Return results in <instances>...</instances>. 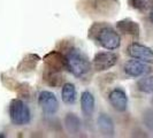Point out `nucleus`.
<instances>
[{
	"instance_id": "1",
	"label": "nucleus",
	"mask_w": 153,
	"mask_h": 138,
	"mask_svg": "<svg viewBox=\"0 0 153 138\" xmlns=\"http://www.w3.org/2000/svg\"><path fill=\"white\" fill-rule=\"evenodd\" d=\"M89 37L108 51H114L121 45V37L117 31L105 23H94L90 28Z\"/></svg>"
},
{
	"instance_id": "2",
	"label": "nucleus",
	"mask_w": 153,
	"mask_h": 138,
	"mask_svg": "<svg viewBox=\"0 0 153 138\" xmlns=\"http://www.w3.org/2000/svg\"><path fill=\"white\" fill-rule=\"evenodd\" d=\"M66 58V66L67 69L74 75V76L82 78L85 75H88L91 70V63L86 55L83 54L77 48H70L67 54L65 55Z\"/></svg>"
},
{
	"instance_id": "3",
	"label": "nucleus",
	"mask_w": 153,
	"mask_h": 138,
	"mask_svg": "<svg viewBox=\"0 0 153 138\" xmlns=\"http://www.w3.org/2000/svg\"><path fill=\"white\" fill-rule=\"evenodd\" d=\"M9 117L15 125H25L30 122L31 114L28 106L20 99H14L9 104Z\"/></svg>"
},
{
	"instance_id": "4",
	"label": "nucleus",
	"mask_w": 153,
	"mask_h": 138,
	"mask_svg": "<svg viewBox=\"0 0 153 138\" xmlns=\"http://www.w3.org/2000/svg\"><path fill=\"white\" fill-rule=\"evenodd\" d=\"M86 10L93 13L97 16H111L114 15L117 9L119 1L117 0H85Z\"/></svg>"
},
{
	"instance_id": "5",
	"label": "nucleus",
	"mask_w": 153,
	"mask_h": 138,
	"mask_svg": "<svg viewBox=\"0 0 153 138\" xmlns=\"http://www.w3.org/2000/svg\"><path fill=\"white\" fill-rule=\"evenodd\" d=\"M119 60V55L114 52H99L92 60V67L96 71H105L114 67Z\"/></svg>"
},
{
	"instance_id": "6",
	"label": "nucleus",
	"mask_w": 153,
	"mask_h": 138,
	"mask_svg": "<svg viewBox=\"0 0 153 138\" xmlns=\"http://www.w3.org/2000/svg\"><path fill=\"white\" fill-rule=\"evenodd\" d=\"M127 53L132 59H137L139 61L146 63H153V51L145 45L139 43H132L127 47Z\"/></svg>"
},
{
	"instance_id": "7",
	"label": "nucleus",
	"mask_w": 153,
	"mask_h": 138,
	"mask_svg": "<svg viewBox=\"0 0 153 138\" xmlns=\"http://www.w3.org/2000/svg\"><path fill=\"white\" fill-rule=\"evenodd\" d=\"M38 105L47 115H52L59 109V101L51 91H42L38 96Z\"/></svg>"
},
{
	"instance_id": "8",
	"label": "nucleus",
	"mask_w": 153,
	"mask_h": 138,
	"mask_svg": "<svg viewBox=\"0 0 153 138\" xmlns=\"http://www.w3.org/2000/svg\"><path fill=\"white\" fill-rule=\"evenodd\" d=\"M124 73L130 77H140L147 75L149 73H151V68L146 62L139 61L137 59L129 60L124 63L123 66Z\"/></svg>"
},
{
	"instance_id": "9",
	"label": "nucleus",
	"mask_w": 153,
	"mask_h": 138,
	"mask_svg": "<svg viewBox=\"0 0 153 138\" xmlns=\"http://www.w3.org/2000/svg\"><path fill=\"white\" fill-rule=\"evenodd\" d=\"M108 101L116 112H126L128 107V97L121 88H115L108 94Z\"/></svg>"
},
{
	"instance_id": "10",
	"label": "nucleus",
	"mask_w": 153,
	"mask_h": 138,
	"mask_svg": "<svg viewBox=\"0 0 153 138\" xmlns=\"http://www.w3.org/2000/svg\"><path fill=\"white\" fill-rule=\"evenodd\" d=\"M44 61H45L46 67L58 69V70H62L63 68L67 69L66 58H65V55H62L59 52H51V53H48L45 56Z\"/></svg>"
},
{
	"instance_id": "11",
	"label": "nucleus",
	"mask_w": 153,
	"mask_h": 138,
	"mask_svg": "<svg viewBox=\"0 0 153 138\" xmlns=\"http://www.w3.org/2000/svg\"><path fill=\"white\" fill-rule=\"evenodd\" d=\"M94 106H96V100H94L93 94L90 91H84L81 96V109H82V113L86 117H90L93 114Z\"/></svg>"
},
{
	"instance_id": "12",
	"label": "nucleus",
	"mask_w": 153,
	"mask_h": 138,
	"mask_svg": "<svg viewBox=\"0 0 153 138\" xmlns=\"http://www.w3.org/2000/svg\"><path fill=\"white\" fill-rule=\"evenodd\" d=\"M116 28H117L119 32L124 33V35H131L135 37L139 36V25L131 20H122V21L117 22Z\"/></svg>"
},
{
	"instance_id": "13",
	"label": "nucleus",
	"mask_w": 153,
	"mask_h": 138,
	"mask_svg": "<svg viewBox=\"0 0 153 138\" xmlns=\"http://www.w3.org/2000/svg\"><path fill=\"white\" fill-rule=\"evenodd\" d=\"M98 128L104 136L114 135V123L112 119L106 114H100L98 116Z\"/></svg>"
},
{
	"instance_id": "14",
	"label": "nucleus",
	"mask_w": 153,
	"mask_h": 138,
	"mask_svg": "<svg viewBox=\"0 0 153 138\" xmlns=\"http://www.w3.org/2000/svg\"><path fill=\"white\" fill-rule=\"evenodd\" d=\"M61 70L46 67L45 70H44V82H46L51 86H58V85L61 84Z\"/></svg>"
},
{
	"instance_id": "15",
	"label": "nucleus",
	"mask_w": 153,
	"mask_h": 138,
	"mask_svg": "<svg viewBox=\"0 0 153 138\" xmlns=\"http://www.w3.org/2000/svg\"><path fill=\"white\" fill-rule=\"evenodd\" d=\"M76 88L71 83H66L62 85L61 98L62 101L67 105H73L76 101Z\"/></svg>"
},
{
	"instance_id": "16",
	"label": "nucleus",
	"mask_w": 153,
	"mask_h": 138,
	"mask_svg": "<svg viewBox=\"0 0 153 138\" xmlns=\"http://www.w3.org/2000/svg\"><path fill=\"white\" fill-rule=\"evenodd\" d=\"M65 125H66V128H67V130L69 132L76 134V132L79 131V128H81V121H79L78 116L69 113L65 117Z\"/></svg>"
},
{
	"instance_id": "17",
	"label": "nucleus",
	"mask_w": 153,
	"mask_h": 138,
	"mask_svg": "<svg viewBox=\"0 0 153 138\" xmlns=\"http://www.w3.org/2000/svg\"><path fill=\"white\" fill-rule=\"evenodd\" d=\"M137 89L144 93H153V76L144 75L137 82Z\"/></svg>"
},
{
	"instance_id": "18",
	"label": "nucleus",
	"mask_w": 153,
	"mask_h": 138,
	"mask_svg": "<svg viewBox=\"0 0 153 138\" xmlns=\"http://www.w3.org/2000/svg\"><path fill=\"white\" fill-rule=\"evenodd\" d=\"M131 7L138 10H145L149 8H153V0H129Z\"/></svg>"
},
{
	"instance_id": "19",
	"label": "nucleus",
	"mask_w": 153,
	"mask_h": 138,
	"mask_svg": "<svg viewBox=\"0 0 153 138\" xmlns=\"http://www.w3.org/2000/svg\"><path fill=\"white\" fill-rule=\"evenodd\" d=\"M144 121H145L146 127L153 132V112H149L147 114H145Z\"/></svg>"
},
{
	"instance_id": "20",
	"label": "nucleus",
	"mask_w": 153,
	"mask_h": 138,
	"mask_svg": "<svg viewBox=\"0 0 153 138\" xmlns=\"http://www.w3.org/2000/svg\"><path fill=\"white\" fill-rule=\"evenodd\" d=\"M150 21L153 23V8L151 9V12H150Z\"/></svg>"
},
{
	"instance_id": "21",
	"label": "nucleus",
	"mask_w": 153,
	"mask_h": 138,
	"mask_svg": "<svg viewBox=\"0 0 153 138\" xmlns=\"http://www.w3.org/2000/svg\"><path fill=\"white\" fill-rule=\"evenodd\" d=\"M152 105H153V98H152Z\"/></svg>"
}]
</instances>
